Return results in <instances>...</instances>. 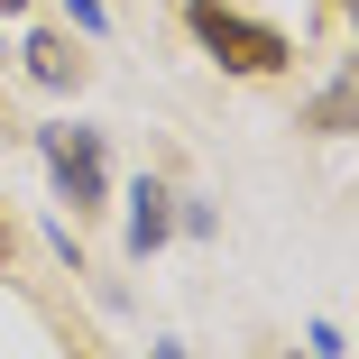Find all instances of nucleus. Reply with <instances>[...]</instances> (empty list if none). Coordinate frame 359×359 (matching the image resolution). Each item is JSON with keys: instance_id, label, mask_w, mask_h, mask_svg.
<instances>
[{"instance_id": "nucleus-1", "label": "nucleus", "mask_w": 359, "mask_h": 359, "mask_svg": "<svg viewBox=\"0 0 359 359\" xmlns=\"http://www.w3.org/2000/svg\"><path fill=\"white\" fill-rule=\"evenodd\" d=\"M184 28H194L212 55H222L231 74H285V55H295V46H285L267 19L231 10V0H184Z\"/></svg>"}, {"instance_id": "nucleus-2", "label": "nucleus", "mask_w": 359, "mask_h": 359, "mask_svg": "<svg viewBox=\"0 0 359 359\" xmlns=\"http://www.w3.org/2000/svg\"><path fill=\"white\" fill-rule=\"evenodd\" d=\"M37 148H46V175L65 184V203H102V138L93 129H37Z\"/></svg>"}, {"instance_id": "nucleus-3", "label": "nucleus", "mask_w": 359, "mask_h": 359, "mask_svg": "<svg viewBox=\"0 0 359 359\" xmlns=\"http://www.w3.org/2000/svg\"><path fill=\"white\" fill-rule=\"evenodd\" d=\"M166 231H175V212H166V194H157V184H138V194H129V249L148 258V249H157Z\"/></svg>"}, {"instance_id": "nucleus-4", "label": "nucleus", "mask_w": 359, "mask_h": 359, "mask_svg": "<svg viewBox=\"0 0 359 359\" xmlns=\"http://www.w3.org/2000/svg\"><path fill=\"white\" fill-rule=\"evenodd\" d=\"M28 74H37V83H55V93H65V83H83L74 37H28Z\"/></svg>"}, {"instance_id": "nucleus-5", "label": "nucleus", "mask_w": 359, "mask_h": 359, "mask_svg": "<svg viewBox=\"0 0 359 359\" xmlns=\"http://www.w3.org/2000/svg\"><path fill=\"white\" fill-rule=\"evenodd\" d=\"M19 10H28V0H0V19H19Z\"/></svg>"}, {"instance_id": "nucleus-6", "label": "nucleus", "mask_w": 359, "mask_h": 359, "mask_svg": "<svg viewBox=\"0 0 359 359\" xmlns=\"http://www.w3.org/2000/svg\"><path fill=\"white\" fill-rule=\"evenodd\" d=\"M0 267H10V222H0Z\"/></svg>"}, {"instance_id": "nucleus-7", "label": "nucleus", "mask_w": 359, "mask_h": 359, "mask_svg": "<svg viewBox=\"0 0 359 359\" xmlns=\"http://www.w3.org/2000/svg\"><path fill=\"white\" fill-rule=\"evenodd\" d=\"M157 359H175V350H157Z\"/></svg>"}]
</instances>
